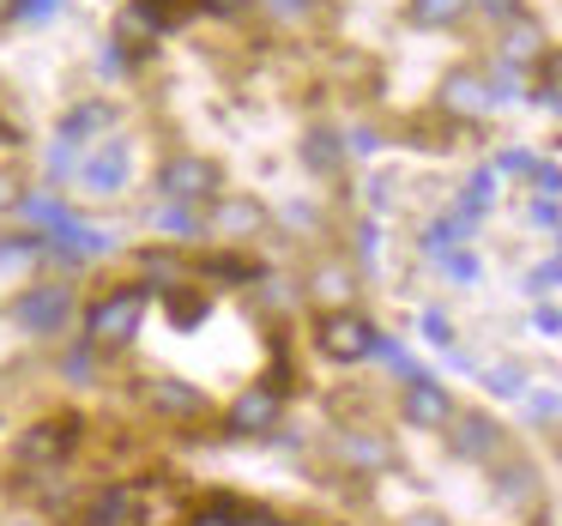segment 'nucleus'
<instances>
[{"instance_id":"obj_1","label":"nucleus","mask_w":562,"mask_h":526,"mask_svg":"<svg viewBox=\"0 0 562 526\" xmlns=\"http://www.w3.org/2000/svg\"><path fill=\"white\" fill-rule=\"evenodd\" d=\"M146 315H151V284H139V279L110 284V291H98L91 303H79V339L98 345L103 357H115V351H127V345H139Z\"/></svg>"},{"instance_id":"obj_2","label":"nucleus","mask_w":562,"mask_h":526,"mask_svg":"<svg viewBox=\"0 0 562 526\" xmlns=\"http://www.w3.org/2000/svg\"><path fill=\"white\" fill-rule=\"evenodd\" d=\"M7 315H13V327L25 339L55 345L79 327V291H74V279H31V284H19Z\"/></svg>"},{"instance_id":"obj_3","label":"nucleus","mask_w":562,"mask_h":526,"mask_svg":"<svg viewBox=\"0 0 562 526\" xmlns=\"http://www.w3.org/2000/svg\"><path fill=\"white\" fill-rule=\"evenodd\" d=\"M134 405H139V417H151V424H170V429H194V424H206L212 417V400H206V388L200 381H188V376H139L134 381Z\"/></svg>"},{"instance_id":"obj_4","label":"nucleus","mask_w":562,"mask_h":526,"mask_svg":"<svg viewBox=\"0 0 562 526\" xmlns=\"http://www.w3.org/2000/svg\"><path fill=\"white\" fill-rule=\"evenodd\" d=\"M284 405H291V388L272 376L248 381V388H236V400L224 405V436L231 441H267L284 429Z\"/></svg>"},{"instance_id":"obj_5","label":"nucleus","mask_w":562,"mask_h":526,"mask_svg":"<svg viewBox=\"0 0 562 526\" xmlns=\"http://www.w3.org/2000/svg\"><path fill=\"white\" fill-rule=\"evenodd\" d=\"M151 188H158L164 206H194L206 212L212 200L224 194V170L212 158H200V152H170V158L158 164V176H151Z\"/></svg>"},{"instance_id":"obj_6","label":"nucleus","mask_w":562,"mask_h":526,"mask_svg":"<svg viewBox=\"0 0 562 526\" xmlns=\"http://www.w3.org/2000/svg\"><path fill=\"white\" fill-rule=\"evenodd\" d=\"M86 441V417H37L31 429H19L13 441V460L25 466V472H67V460H74V448Z\"/></svg>"},{"instance_id":"obj_7","label":"nucleus","mask_w":562,"mask_h":526,"mask_svg":"<svg viewBox=\"0 0 562 526\" xmlns=\"http://www.w3.org/2000/svg\"><path fill=\"white\" fill-rule=\"evenodd\" d=\"M375 339H381V327L369 315H357V309H321L315 315V351L339 369L369 363V357H375Z\"/></svg>"},{"instance_id":"obj_8","label":"nucleus","mask_w":562,"mask_h":526,"mask_svg":"<svg viewBox=\"0 0 562 526\" xmlns=\"http://www.w3.org/2000/svg\"><path fill=\"white\" fill-rule=\"evenodd\" d=\"M127 176H134V146H127L122 134H103L98 146L79 152V170H74V188L86 200H115L127 188Z\"/></svg>"},{"instance_id":"obj_9","label":"nucleus","mask_w":562,"mask_h":526,"mask_svg":"<svg viewBox=\"0 0 562 526\" xmlns=\"http://www.w3.org/2000/svg\"><path fill=\"white\" fill-rule=\"evenodd\" d=\"M267 231H272V212H267V200H255V194H231V188H224L206 206V236L224 248H248Z\"/></svg>"},{"instance_id":"obj_10","label":"nucleus","mask_w":562,"mask_h":526,"mask_svg":"<svg viewBox=\"0 0 562 526\" xmlns=\"http://www.w3.org/2000/svg\"><path fill=\"white\" fill-rule=\"evenodd\" d=\"M453 393H448V381H436V376H405V388H400V424L405 429H429V436H441V429L453 424Z\"/></svg>"},{"instance_id":"obj_11","label":"nucleus","mask_w":562,"mask_h":526,"mask_svg":"<svg viewBox=\"0 0 562 526\" xmlns=\"http://www.w3.org/2000/svg\"><path fill=\"white\" fill-rule=\"evenodd\" d=\"M86 526H146V484L134 478H103L86 502H79Z\"/></svg>"},{"instance_id":"obj_12","label":"nucleus","mask_w":562,"mask_h":526,"mask_svg":"<svg viewBox=\"0 0 562 526\" xmlns=\"http://www.w3.org/2000/svg\"><path fill=\"white\" fill-rule=\"evenodd\" d=\"M441 436H448V454L465 460V466H490V460L508 454V429H502L490 412H453V424L441 429Z\"/></svg>"},{"instance_id":"obj_13","label":"nucleus","mask_w":562,"mask_h":526,"mask_svg":"<svg viewBox=\"0 0 562 526\" xmlns=\"http://www.w3.org/2000/svg\"><path fill=\"white\" fill-rule=\"evenodd\" d=\"M333 460L351 466V472H363V478L393 472V448H387V436H375V429H339V436H333Z\"/></svg>"},{"instance_id":"obj_14","label":"nucleus","mask_w":562,"mask_h":526,"mask_svg":"<svg viewBox=\"0 0 562 526\" xmlns=\"http://www.w3.org/2000/svg\"><path fill=\"white\" fill-rule=\"evenodd\" d=\"M441 110L448 115H465V122H477V115L496 110V98H490V79L477 74V67H453L448 79H441Z\"/></svg>"},{"instance_id":"obj_15","label":"nucleus","mask_w":562,"mask_h":526,"mask_svg":"<svg viewBox=\"0 0 562 526\" xmlns=\"http://www.w3.org/2000/svg\"><path fill=\"white\" fill-rule=\"evenodd\" d=\"M115 115H122L115 103H103V98H79L74 110L61 115V127H55V139H67V146H79V152H86L91 139H103V134L115 127Z\"/></svg>"},{"instance_id":"obj_16","label":"nucleus","mask_w":562,"mask_h":526,"mask_svg":"<svg viewBox=\"0 0 562 526\" xmlns=\"http://www.w3.org/2000/svg\"><path fill=\"white\" fill-rule=\"evenodd\" d=\"M134 272H139V284H151V296L158 291H176V284H188V272H194V260L182 255V248H139L134 255Z\"/></svg>"},{"instance_id":"obj_17","label":"nucleus","mask_w":562,"mask_h":526,"mask_svg":"<svg viewBox=\"0 0 562 526\" xmlns=\"http://www.w3.org/2000/svg\"><path fill=\"white\" fill-rule=\"evenodd\" d=\"M490 484H496V502L526 508V502H538V466L520 454H502V460H490Z\"/></svg>"},{"instance_id":"obj_18","label":"nucleus","mask_w":562,"mask_h":526,"mask_svg":"<svg viewBox=\"0 0 562 526\" xmlns=\"http://www.w3.org/2000/svg\"><path fill=\"white\" fill-rule=\"evenodd\" d=\"M151 303H164V315H170L176 333L206 327V315H212V291H206V284H176V291H158Z\"/></svg>"},{"instance_id":"obj_19","label":"nucleus","mask_w":562,"mask_h":526,"mask_svg":"<svg viewBox=\"0 0 562 526\" xmlns=\"http://www.w3.org/2000/svg\"><path fill=\"white\" fill-rule=\"evenodd\" d=\"M194 279H206V284H255L260 267L243 255V248H218V255H200L194 260Z\"/></svg>"},{"instance_id":"obj_20","label":"nucleus","mask_w":562,"mask_h":526,"mask_svg":"<svg viewBox=\"0 0 562 526\" xmlns=\"http://www.w3.org/2000/svg\"><path fill=\"white\" fill-rule=\"evenodd\" d=\"M544 31H538L532 25V19H514V25H502V61H508V67H520V74H526V67H532V61H544Z\"/></svg>"},{"instance_id":"obj_21","label":"nucleus","mask_w":562,"mask_h":526,"mask_svg":"<svg viewBox=\"0 0 562 526\" xmlns=\"http://www.w3.org/2000/svg\"><path fill=\"white\" fill-rule=\"evenodd\" d=\"M308 291H315V303H321V309H351L357 272L345 267V260H321V267L308 272Z\"/></svg>"},{"instance_id":"obj_22","label":"nucleus","mask_w":562,"mask_h":526,"mask_svg":"<svg viewBox=\"0 0 562 526\" xmlns=\"http://www.w3.org/2000/svg\"><path fill=\"white\" fill-rule=\"evenodd\" d=\"M19 212H25L31 224H37V236H55V231H61V224H74V219H79V212L67 206L61 194H55V188H43V194H37V188H31V194H25V206H19Z\"/></svg>"},{"instance_id":"obj_23","label":"nucleus","mask_w":562,"mask_h":526,"mask_svg":"<svg viewBox=\"0 0 562 526\" xmlns=\"http://www.w3.org/2000/svg\"><path fill=\"white\" fill-rule=\"evenodd\" d=\"M303 164L315 176H339L345 170V139L333 134V127H308L303 134Z\"/></svg>"},{"instance_id":"obj_24","label":"nucleus","mask_w":562,"mask_h":526,"mask_svg":"<svg viewBox=\"0 0 562 526\" xmlns=\"http://www.w3.org/2000/svg\"><path fill=\"white\" fill-rule=\"evenodd\" d=\"M98 376H103V351H98V345H86V339H74L61 351V381H67V388H98Z\"/></svg>"},{"instance_id":"obj_25","label":"nucleus","mask_w":562,"mask_h":526,"mask_svg":"<svg viewBox=\"0 0 562 526\" xmlns=\"http://www.w3.org/2000/svg\"><path fill=\"white\" fill-rule=\"evenodd\" d=\"M496 182H502V176L490 170V164H484V170H472V182H465V194H460V206H453V219H465V224L484 219V212L496 206Z\"/></svg>"},{"instance_id":"obj_26","label":"nucleus","mask_w":562,"mask_h":526,"mask_svg":"<svg viewBox=\"0 0 562 526\" xmlns=\"http://www.w3.org/2000/svg\"><path fill=\"white\" fill-rule=\"evenodd\" d=\"M158 231H164V243L188 248V243H200V236H206V212H194V206H158Z\"/></svg>"},{"instance_id":"obj_27","label":"nucleus","mask_w":562,"mask_h":526,"mask_svg":"<svg viewBox=\"0 0 562 526\" xmlns=\"http://www.w3.org/2000/svg\"><path fill=\"white\" fill-rule=\"evenodd\" d=\"M43 267V236L37 231H7L0 236V272H25Z\"/></svg>"},{"instance_id":"obj_28","label":"nucleus","mask_w":562,"mask_h":526,"mask_svg":"<svg viewBox=\"0 0 562 526\" xmlns=\"http://www.w3.org/2000/svg\"><path fill=\"white\" fill-rule=\"evenodd\" d=\"M465 236H472V224H465V219H436L424 231V255L441 260V255H453V248H465Z\"/></svg>"},{"instance_id":"obj_29","label":"nucleus","mask_w":562,"mask_h":526,"mask_svg":"<svg viewBox=\"0 0 562 526\" xmlns=\"http://www.w3.org/2000/svg\"><path fill=\"white\" fill-rule=\"evenodd\" d=\"M465 13H472V0H412V25H429V31L460 25Z\"/></svg>"},{"instance_id":"obj_30","label":"nucleus","mask_w":562,"mask_h":526,"mask_svg":"<svg viewBox=\"0 0 562 526\" xmlns=\"http://www.w3.org/2000/svg\"><path fill=\"white\" fill-rule=\"evenodd\" d=\"M243 502H231V496H206L200 508H188V521L182 526H243Z\"/></svg>"},{"instance_id":"obj_31","label":"nucleus","mask_w":562,"mask_h":526,"mask_svg":"<svg viewBox=\"0 0 562 526\" xmlns=\"http://www.w3.org/2000/svg\"><path fill=\"white\" fill-rule=\"evenodd\" d=\"M526 369L520 363H496V369H484V393H496V400H526Z\"/></svg>"},{"instance_id":"obj_32","label":"nucleus","mask_w":562,"mask_h":526,"mask_svg":"<svg viewBox=\"0 0 562 526\" xmlns=\"http://www.w3.org/2000/svg\"><path fill=\"white\" fill-rule=\"evenodd\" d=\"M25 194H31V188H25V176H19L13 164H0V219L25 206Z\"/></svg>"},{"instance_id":"obj_33","label":"nucleus","mask_w":562,"mask_h":526,"mask_svg":"<svg viewBox=\"0 0 562 526\" xmlns=\"http://www.w3.org/2000/svg\"><path fill=\"white\" fill-rule=\"evenodd\" d=\"M417 327H424V339L436 345V351H460V345H453V321L441 315V309H424V321H417Z\"/></svg>"},{"instance_id":"obj_34","label":"nucleus","mask_w":562,"mask_h":526,"mask_svg":"<svg viewBox=\"0 0 562 526\" xmlns=\"http://www.w3.org/2000/svg\"><path fill=\"white\" fill-rule=\"evenodd\" d=\"M441 272H448V279H460V284H477V279H484V260L465 255V248H453V255H441Z\"/></svg>"},{"instance_id":"obj_35","label":"nucleus","mask_w":562,"mask_h":526,"mask_svg":"<svg viewBox=\"0 0 562 526\" xmlns=\"http://www.w3.org/2000/svg\"><path fill=\"white\" fill-rule=\"evenodd\" d=\"M557 284H562V260H544V267L526 272V296H532V303H544V296L557 291Z\"/></svg>"},{"instance_id":"obj_36","label":"nucleus","mask_w":562,"mask_h":526,"mask_svg":"<svg viewBox=\"0 0 562 526\" xmlns=\"http://www.w3.org/2000/svg\"><path fill=\"white\" fill-rule=\"evenodd\" d=\"M255 7H267L279 25H303V19L315 13V0H255Z\"/></svg>"},{"instance_id":"obj_37","label":"nucleus","mask_w":562,"mask_h":526,"mask_svg":"<svg viewBox=\"0 0 562 526\" xmlns=\"http://www.w3.org/2000/svg\"><path fill=\"white\" fill-rule=\"evenodd\" d=\"M61 13H67V0H19L13 19H25V25H49V19H61Z\"/></svg>"},{"instance_id":"obj_38","label":"nucleus","mask_w":562,"mask_h":526,"mask_svg":"<svg viewBox=\"0 0 562 526\" xmlns=\"http://www.w3.org/2000/svg\"><path fill=\"white\" fill-rule=\"evenodd\" d=\"M375 357H381V363H387V369H393V376H400V381H405V376H417V363H412V357H405V345H393L387 333H381V339H375Z\"/></svg>"},{"instance_id":"obj_39","label":"nucleus","mask_w":562,"mask_h":526,"mask_svg":"<svg viewBox=\"0 0 562 526\" xmlns=\"http://www.w3.org/2000/svg\"><path fill=\"white\" fill-rule=\"evenodd\" d=\"M490 170H496V176H532V170H538V158H532V152H520V146H508L496 164H490Z\"/></svg>"},{"instance_id":"obj_40","label":"nucleus","mask_w":562,"mask_h":526,"mask_svg":"<svg viewBox=\"0 0 562 526\" xmlns=\"http://www.w3.org/2000/svg\"><path fill=\"white\" fill-rule=\"evenodd\" d=\"M532 188H538V200H562V164H544V158H538Z\"/></svg>"},{"instance_id":"obj_41","label":"nucleus","mask_w":562,"mask_h":526,"mask_svg":"<svg viewBox=\"0 0 562 526\" xmlns=\"http://www.w3.org/2000/svg\"><path fill=\"white\" fill-rule=\"evenodd\" d=\"M526 412L532 417H562V393H550V388H526Z\"/></svg>"},{"instance_id":"obj_42","label":"nucleus","mask_w":562,"mask_h":526,"mask_svg":"<svg viewBox=\"0 0 562 526\" xmlns=\"http://www.w3.org/2000/svg\"><path fill=\"white\" fill-rule=\"evenodd\" d=\"M79 170V146H67V139H55L49 146V176L61 182V176H74Z\"/></svg>"},{"instance_id":"obj_43","label":"nucleus","mask_w":562,"mask_h":526,"mask_svg":"<svg viewBox=\"0 0 562 526\" xmlns=\"http://www.w3.org/2000/svg\"><path fill=\"white\" fill-rule=\"evenodd\" d=\"M472 7L490 19V25H514V19H520V0H472Z\"/></svg>"},{"instance_id":"obj_44","label":"nucleus","mask_w":562,"mask_h":526,"mask_svg":"<svg viewBox=\"0 0 562 526\" xmlns=\"http://www.w3.org/2000/svg\"><path fill=\"white\" fill-rule=\"evenodd\" d=\"M255 0H194V13H212V19H243Z\"/></svg>"},{"instance_id":"obj_45","label":"nucleus","mask_w":562,"mask_h":526,"mask_svg":"<svg viewBox=\"0 0 562 526\" xmlns=\"http://www.w3.org/2000/svg\"><path fill=\"white\" fill-rule=\"evenodd\" d=\"M98 67H103V74H127V43H103V49H98Z\"/></svg>"},{"instance_id":"obj_46","label":"nucleus","mask_w":562,"mask_h":526,"mask_svg":"<svg viewBox=\"0 0 562 526\" xmlns=\"http://www.w3.org/2000/svg\"><path fill=\"white\" fill-rule=\"evenodd\" d=\"M526 219L544 224V231H557V224H562V206H557V200H532V206H526Z\"/></svg>"},{"instance_id":"obj_47","label":"nucleus","mask_w":562,"mask_h":526,"mask_svg":"<svg viewBox=\"0 0 562 526\" xmlns=\"http://www.w3.org/2000/svg\"><path fill=\"white\" fill-rule=\"evenodd\" d=\"M375 243H381L375 224H357V260H363V267H375Z\"/></svg>"},{"instance_id":"obj_48","label":"nucleus","mask_w":562,"mask_h":526,"mask_svg":"<svg viewBox=\"0 0 562 526\" xmlns=\"http://www.w3.org/2000/svg\"><path fill=\"white\" fill-rule=\"evenodd\" d=\"M538 333H562V309H550V303H538Z\"/></svg>"},{"instance_id":"obj_49","label":"nucleus","mask_w":562,"mask_h":526,"mask_svg":"<svg viewBox=\"0 0 562 526\" xmlns=\"http://www.w3.org/2000/svg\"><path fill=\"white\" fill-rule=\"evenodd\" d=\"M400 526H453L448 514H436V508H417V514H405Z\"/></svg>"},{"instance_id":"obj_50","label":"nucleus","mask_w":562,"mask_h":526,"mask_svg":"<svg viewBox=\"0 0 562 526\" xmlns=\"http://www.w3.org/2000/svg\"><path fill=\"white\" fill-rule=\"evenodd\" d=\"M0 526H49V514H7Z\"/></svg>"},{"instance_id":"obj_51","label":"nucleus","mask_w":562,"mask_h":526,"mask_svg":"<svg viewBox=\"0 0 562 526\" xmlns=\"http://www.w3.org/2000/svg\"><path fill=\"white\" fill-rule=\"evenodd\" d=\"M19 13V0H0V19H13Z\"/></svg>"},{"instance_id":"obj_52","label":"nucleus","mask_w":562,"mask_h":526,"mask_svg":"<svg viewBox=\"0 0 562 526\" xmlns=\"http://www.w3.org/2000/svg\"><path fill=\"white\" fill-rule=\"evenodd\" d=\"M557 448H562V429H557Z\"/></svg>"}]
</instances>
